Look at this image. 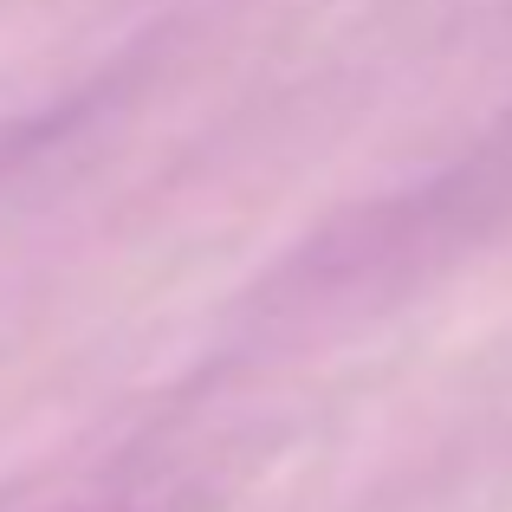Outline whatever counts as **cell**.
Here are the masks:
<instances>
[{
	"mask_svg": "<svg viewBox=\"0 0 512 512\" xmlns=\"http://www.w3.org/2000/svg\"><path fill=\"white\" fill-rule=\"evenodd\" d=\"M111 512H117V506H111Z\"/></svg>",
	"mask_w": 512,
	"mask_h": 512,
	"instance_id": "1",
	"label": "cell"
}]
</instances>
